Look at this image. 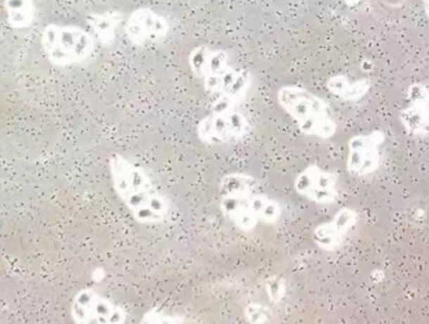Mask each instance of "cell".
Wrapping results in <instances>:
<instances>
[{
	"mask_svg": "<svg viewBox=\"0 0 429 324\" xmlns=\"http://www.w3.org/2000/svg\"><path fill=\"white\" fill-rule=\"evenodd\" d=\"M108 169L113 191L136 223L158 226L168 219L169 200L142 167L120 153H113L108 160Z\"/></svg>",
	"mask_w": 429,
	"mask_h": 324,
	"instance_id": "1",
	"label": "cell"
},
{
	"mask_svg": "<svg viewBox=\"0 0 429 324\" xmlns=\"http://www.w3.org/2000/svg\"><path fill=\"white\" fill-rule=\"evenodd\" d=\"M191 74L212 99V110L238 109L252 86V74L236 66L227 51L205 44L191 48L187 57Z\"/></svg>",
	"mask_w": 429,
	"mask_h": 324,
	"instance_id": "2",
	"label": "cell"
},
{
	"mask_svg": "<svg viewBox=\"0 0 429 324\" xmlns=\"http://www.w3.org/2000/svg\"><path fill=\"white\" fill-rule=\"evenodd\" d=\"M276 103L303 135L322 141L336 135L338 122L329 103L309 89L295 84L283 86L276 92Z\"/></svg>",
	"mask_w": 429,
	"mask_h": 324,
	"instance_id": "3",
	"label": "cell"
},
{
	"mask_svg": "<svg viewBox=\"0 0 429 324\" xmlns=\"http://www.w3.org/2000/svg\"><path fill=\"white\" fill-rule=\"evenodd\" d=\"M40 46L44 57L53 66L68 67L91 58L96 40L87 28L51 22L41 30Z\"/></svg>",
	"mask_w": 429,
	"mask_h": 324,
	"instance_id": "4",
	"label": "cell"
},
{
	"mask_svg": "<svg viewBox=\"0 0 429 324\" xmlns=\"http://www.w3.org/2000/svg\"><path fill=\"white\" fill-rule=\"evenodd\" d=\"M250 121L240 109L212 110L201 118L196 127L200 142L208 146L236 143L250 132Z\"/></svg>",
	"mask_w": 429,
	"mask_h": 324,
	"instance_id": "5",
	"label": "cell"
},
{
	"mask_svg": "<svg viewBox=\"0 0 429 324\" xmlns=\"http://www.w3.org/2000/svg\"><path fill=\"white\" fill-rule=\"evenodd\" d=\"M70 318L77 324H124L127 311L92 287L80 289L70 302Z\"/></svg>",
	"mask_w": 429,
	"mask_h": 324,
	"instance_id": "6",
	"label": "cell"
},
{
	"mask_svg": "<svg viewBox=\"0 0 429 324\" xmlns=\"http://www.w3.org/2000/svg\"><path fill=\"white\" fill-rule=\"evenodd\" d=\"M167 17L151 7H139L124 21V34L135 47H145L162 41L169 33Z\"/></svg>",
	"mask_w": 429,
	"mask_h": 324,
	"instance_id": "7",
	"label": "cell"
},
{
	"mask_svg": "<svg viewBox=\"0 0 429 324\" xmlns=\"http://www.w3.org/2000/svg\"><path fill=\"white\" fill-rule=\"evenodd\" d=\"M293 188L309 202L316 205H332L338 197V177L335 172L309 164L293 180Z\"/></svg>",
	"mask_w": 429,
	"mask_h": 324,
	"instance_id": "8",
	"label": "cell"
},
{
	"mask_svg": "<svg viewBox=\"0 0 429 324\" xmlns=\"http://www.w3.org/2000/svg\"><path fill=\"white\" fill-rule=\"evenodd\" d=\"M385 141L381 131L354 135L348 141L347 171L357 177H365L374 174L381 164L380 148Z\"/></svg>",
	"mask_w": 429,
	"mask_h": 324,
	"instance_id": "9",
	"label": "cell"
},
{
	"mask_svg": "<svg viewBox=\"0 0 429 324\" xmlns=\"http://www.w3.org/2000/svg\"><path fill=\"white\" fill-rule=\"evenodd\" d=\"M358 212L352 207H341L328 221L319 223L312 230V242L324 252H336L358 223Z\"/></svg>",
	"mask_w": 429,
	"mask_h": 324,
	"instance_id": "10",
	"label": "cell"
},
{
	"mask_svg": "<svg viewBox=\"0 0 429 324\" xmlns=\"http://www.w3.org/2000/svg\"><path fill=\"white\" fill-rule=\"evenodd\" d=\"M409 105L400 110L399 119L407 134L413 136L429 135V89L413 84L407 89Z\"/></svg>",
	"mask_w": 429,
	"mask_h": 324,
	"instance_id": "11",
	"label": "cell"
},
{
	"mask_svg": "<svg viewBox=\"0 0 429 324\" xmlns=\"http://www.w3.org/2000/svg\"><path fill=\"white\" fill-rule=\"evenodd\" d=\"M252 194L253 193L220 195V201H219V209L223 217L244 233L253 231L260 224L250 202Z\"/></svg>",
	"mask_w": 429,
	"mask_h": 324,
	"instance_id": "12",
	"label": "cell"
},
{
	"mask_svg": "<svg viewBox=\"0 0 429 324\" xmlns=\"http://www.w3.org/2000/svg\"><path fill=\"white\" fill-rule=\"evenodd\" d=\"M124 15L117 10L103 13H92L87 17V30L91 32L96 44L109 47L115 43L117 30L124 22Z\"/></svg>",
	"mask_w": 429,
	"mask_h": 324,
	"instance_id": "13",
	"label": "cell"
},
{
	"mask_svg": "<svg viewBox=\"0 0 429 324\" xmlns=\"http://www.w3.org/2000/svg\"><path fill=\"white\" fill-rule=\"evenodd\" d=\"M326 89L344 102H358L368 95L370 82L368 79L351 80L345 74H336L326 82Z\"/></svg>",
	"mask_w": 429,
	"mask_h": 324,
	"instance_id": "14",
	"label": "cell"
},
{
	"mask_svg": "<svg viewBox=\"0 0 429 324\" xmlns=\"http://www.w3.org/2000/svg\"><path fill=\"white\" fill-rule=\"evenodd\" d=\"M3 8L6 21L13 30H27L36 18L34 0H4Z\"/></svg>",
	"mask_w": 429,
	"mask_h": 324,
	"instance_id": "15",
	"label": "cell"
},
{
	"mask_svg": "<svg viewBox=\"0 0 429 324\" xmlns=\"http://www.w3.org/2000/svg\"><path fill=\"white\" fill-rule=\"evenodd\" d=\"M250 202L253 210L262 224L273 226L282 217V207L273 197L267 195L262 190L255 191L250 195Z\"/></svg>",
	"mask_w": 429,
	"mask_h": 324,
	"instance_id": "16",
	"label": "cell"
},
{
	"mask_svg": "<svg viewBox=\"0 0 429 324\" xmlns=\"http://www.w3.org/2000/svg\"><path fill=\"white\" fill-rule=\"evenodd\" d=\"M262 190L260 183L256 177L243 172H234L224 175L219 183L220 195H236V194H250Z\"/></svg>",
	"mask_w": 429,
	"mask_h": 324,
	"instance_id": "17",
	"label": "cell"
},
{
	"mask_svg": "<svg viewBox=\"0 0 429 324\" xmlns=\"http://www.w3.org/2000/svg\"><path fill=\"white\" fill-rule=\"evenodd\" d=\"M244 318L248 323H270L273 320V312L260 302H250L244 308Z\"/></svg>",
	"mask_w": 429,
	"mask_h": 324,
	"instance_id": "18",
	"label": "cell"
},
{
	"mask_svg": "<svg viewBox=\"0 0 429 324\" xmlns=\"http://www.w3.org/2000/svg\"><path fill=\"white\" fill-rule=\"evenodd\" d=\"M264 292H266L269 301L273 305H278L279 302H282V299L285 298V294H286V282H285V279L282 276H279V275L270 276L264 282Z\"/></svg>",
	"mask_w": 429,
	"mask_h": 324,
	"instance_id": "19",
	"label": "cell"
},
{
	"mask_svg": "<svg viewBox=\"0 0 429 324\" xmlns=\"http://www.w3.org/2000/svg\"><path fill=\"white\" fill-rule=\"evenodd\" d=\"M184 322L182 318L165 313L164 311H160L157 308L149 309L142 318V323H184Z\"/></svg>",
	"mask_w": 429,
	"mask_h": 324,
	"instance_id": "20",
	"label": "cell"
},
{
	"mask_svg": "<svg viewBox=\"0 0 429 324\" xmlns=\"http://www.w3.org/2000/svg\"><path fill=\"white\" fill-rule=\"evenodd\" d=\"M348 6H355V4H358L361 0H344Z\"/></svg>",
	"mask_w": 429,
	"mask_h": 324,
	"instance_id": "21",
	"label": "cell"
},
{
	"mask_svg": "<svg viewBox=\"0 0 429 324\" xmlns=\"http://www.w3.org/2000/svg\"><path fill=\"white\" fill-rule=\"evenodd\" d=\"M424 1V8H425V13H427V15H428L429 18V0H423Z\"/></svg>",
	"mask_w": 429,
	"mask_h": 324,
	"instance_id": "22",
	"label": "cell"
}]
</instances>
